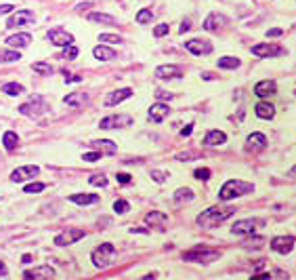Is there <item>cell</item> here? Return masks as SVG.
<instances>
[{
  "instance_id": "obj_34",
  "label": "cell",
  "mask_w": 296,
  "mask_h": 280,
  "mask_svg": "<svg viewBox=\"0 0 296 280\" xmlns=\"http://www.w3.org/2000/svg\"><path fill=\"white\" fill-rule=\"evenodd\" d=\"M216 66L223 68V70H237L239 68V59L237 57H221L216 61Z\"/></svg>"
},
{
  "instance_id": "obj_23",
  "label": "cell",
  "mask_w": 296,
  "mask_h": 280,
  "mask_svg": "<svg viewBox=\"0 0 296 280\" xmlns=\"http://www.w3.org/2000/svg\"><path fill=\"white\" fill-rule=\"evenodd\" d=\"M254 112H256L258 118H263V120H271V118L275 116V108H273V103H269V101H260V103H256Z\"/></svg>"
},
{
  "instance_id": "obj_42",
  "label": "cell",
  "mask_w": 296,
  "mask_h": 280,
  "mask_svg": "<svg viewBox=\"0 0 296 280\" xmlns=\"http://www.w3.org/2000/svg\"><path fill=\"white\" fill-rule=\"evenodd\" d=\"M193 177L197 181H208L210 179V169H206V166H204V169H195L193 171Z\"/></svg>"
},
{
  "instance_id": "obj_30",
  "label": "cell",
  "mask_w": 296,
  "mask_h": 280,
  "mask_svg": "<svg viewBox=\"0 0 296 280\" xmlns=\"http://www.w3.org/2000/svg\"><path fill=\"white\" fill-rule=\"evenodd\" d=\"M63 101H65L67 106H72V108H80V106H84V103L88 101V97L84 93H72V95H67Z\"/></svg>"
},
{
  "instance_id": "obj_31",
  "label": "cell",
  "mask_w": 296,
  "mask_h": 280,
  "mask_svg": "<svg viewBox=\"0 0 296 280\" xmlns=\"http://www.w3.org/2000/svg\"><path fill=\"white\" fill-rule=\"evenodd\" d=\"M88 19H90V22H97V23H107V25H116L118 23V19L107 15V13H90Z\"/></svg>"
},
{
  "instance_id": "obj_50",
  "label": "cell",
  "mask_w": 296,
  "mask_h": 280,
  "mask_svg": "<svg viewBox=\"0 0 296 280\" xmlns=\"http://www.w3.org/2000/svg\"><path fill=\"white\" fill-rule=\"evenodd\" d=\"M189 25H191V22H189V19H185V22H183V23H181V30H179V32H181V34H185V32H189V30H191V27H189Z\"/></svg>"
},
{
  "instance_id": "obj_24",
  "label": "cell",
  "mask_w": 296,
  "mask_h": 280,
  "mask_svg": "<svg viewBox=\"0 0 296 280\" xmlns=\"http://www.w3.org/2000/svg\"><path fill=\"white\" fill-rule=\"evenodd\" d=\"M93 145V148L97 150V152H101V154H116L118 152V145L114 143V141H109V139H101V141H93L90 143Z\"/></svg>"
},
{
  "instance_id": "obj_44",
  "label": "cell",
  "mask_w": 296,
  "mask_h": 280,
  "mask_svg": "<svg viewBox=\"0 0 296 280\" xmlns=\"http://www.w3.org/2000/svg\"><path fill=\"white\" fill-rule=\"evenodd\" d=\"M44 187H46L44 184H27L23 190H25V194H38V192L44 190Z\"/></svg>"
},
{
  "instance_id": "obj_55",
  "label": "cell",
  "mask_w": 296,
  "mask_h": 280,
  "mask_svg": "<svg viewBox=\"0 0 296 280\" xmlns=\"http://www.w3.org/2000/svg\"><path fill=\"white\" fill-rule=\"evenodd\" d=\"M0 276H6V265L0 263Z\"/></svg>"
},
{
  "instance_id": "obj_33",
  "label": "cell",
  "mask_w": 296,
  "mask_h": 280,
  "mask_svg": "<svg viewBox=\"0 0 296 280\" xmlns=\"http://www.w3.org/2000/svg\"><path fill=\"white\" fill-rule=\"evenodd\" d=\"M40 99H36V103H23V106L19 108L21 114H25V116H38L40 114Z\"/></svg>"
},
{
  "instance_id": "obj_54",
  "label": "cell",
  "mask_w": 296,
  "mask_h": 280,
  "mask_svg": "<svg viewBox=\"0 0 296 280\" xmlns=\"http://www.w3.org/2000/svg\"><path fill=\"white\" fill-rule=\"evenodd\" d=\"M202 78H204V80H214V76L210 74V72H202Z\"/></svg>"
},
{
  "instance_id": "obj_14",
  "label": "cell",
  "mask_w": 296,
  "mask_h": 280,
  "mask_svg": "<svg viewBox=\"0 0 296 280\" xmlns=\"http://www.w3.org/2000/svg\"><path fill=\"white\" fill-rule=\"evenodd\" d=\"M265 145H267V137L263 133H252L246 139V150L248 152H260V150H265Z\"/></svg>"
},
{
  "instance_id": "obj_15",
  "label": "cell",
  "mask_w": 296,
  "mask_h": 280,
  "mask_svg": "<svg viewBox=\"0 0 296 280\" xmlns=\"http://www.w3.org/2000/svg\"><path fill=\"white\" fill-rule=\"evenodd\" d=\"M225 25H227V17L218 15V13H210V15L206 17V22H204V30L216 32V30H221V27H225Z\"/></svg>"
},
{
  "instance_id": "obj_28",
  "label": "cell",
  "mask_w": 296,
  "mask_h": 280,
  "mask_svg": "<svg viewBox=\"0 0 296 280\" xmlns=\"http://www.w3.org/2000/svg\"><path fill=\"white\" fill-rule=\"evenodd\" d=\"M72 202H76V205H95V202H99V196L95 194H72V196H67Z\"/></svg>"
},
{
  "instance_id": "obj_47",
  "label": "cell",
  "mask_w": 296,
  "mask_h": 280,
  "mask_svg": "<svg viewBox=\"0 0 296 280\" xmlns=\"http://www.w3.org/2000/svg\"><path fill=\"white\" fill-rule=\"evenodd\" d=\"M166 177H168V175L164 171H151V179H156L158 184H164Z\"/></svg>"
},
{
  "instance_id": "obj_10",
  "label": "cell",
  "mask_w": 296,
  "mask_h": 280,
  "mask_svg": "<svg viewBox=\"0 0 296 280\" xmlns=\"http://www.w3.org/2000/svg\"><path fill=\"white\" fill-rule=\"evenodd\" d=\"M252 55H256V57H279V55H284V48L277 47V45H254L252 47Z\"/></svg>"
},
{
  "instance_id": "obj_19",
  "label": "cell",
  "mask_w": 296,
  "mask_h": 280,
  "mask_svg": "<svg viewBox=\"0 0 296 280\" xmlns=\"http://www.w3.org/2000/svg\"><path fill=\"white\" fill-rule=\"evenodd\" d=\"M225 141H227V135L223 131H208L206 137H204V145H208V148H216V145H223Z\"/></svg>"
},
{
  "instance_id": "obj_27",
  "label": "cell",
  "mask_w": 296,
  "mask_h": 280,
  "mask_svg": "<svg viewBox=\"0 0 296 280\" xmlns=\"http://www.w3.org/2000/svg\"><path fill=\"white\" fill-rule=\"evenodd\" d=\"M21 53L17 48H0V64H13V61H19Z\"/></svg>"
},
{
  "instance_id": "obj_3",
  "label": "cell",
  "mask_w": 296,
  "mask_h": 280,
  "mask_svg": "<svg viewBox=\"0 0 296 280\" xmlns=\"http://www.w3.org/2000/svg\"><path fill=\"white\" fill-rule=\"evenodd\" d=\"M218 257H221V251L208 249V247H195L191 251H187V253H183V259L191 263H212Z\"/></svg>"
},
{
  "instance_id": "obj_57",
  "label": "cell",
  "mask_w": 296,
  "mask_h": 280,
  "mask_svg": "<svg viewBox=\"0 0 296 280\" xmlns=\"http://www.w3.org/2000/svg\"><path fill=\"white\" fill-rule=\"evenodd\" d=\"M290 177H296V164H294L292 169H290Z\"/></svg>"
},
{
  "instance_id": "obj_53",
  "label": "cell",
  "mask_w": 296,
  "mask_h": 280,
  "mask_svg": "<svg viewBox=\"0 0 296 280\" xmlns=\"http://www.w3.org/2000/svg\"><path fill=\"white\" fill-rule=\"evenodd\" d=\"M80 80H82L80 76H72V74L65 72V82H80Z\"/></svg>"
},
{
  "instance_id": "obj_4",
  "label": "cell",
  "mask_w": 296,
  "mask_h": 280,
  "mask_svg": "<svg viewBox=\"0 0 296 280\" xmlns=\"http://www.w3.org/2000/svg\"><path fill=\"white\" fill-rule=\"evenodd\" d=\"M114 257H116V247L111 242H103L101 247L93 251V263L97 268H107Z\"/></svg>"
},
{
  "instance_id": "obj_37",
  "label": "cell",
  "mask_w": 296,
  "mask_h": 280,
  "mask_svg": "<svg viewBox=\"0 0 296 280\" xmlns=\"http://www.w3.org/2000/svg\"><path fill=\"white\" fill-rule=\"evenodd\" d=\"M151 19H153V13H151L149 9H141V11L137 13V23H141V25H143V23H149Z\"/></svg>"
},
{
  "instance_id": "obj_46",
  "label": "cell",
  "mask_w": 296,
  "mask_h": 280,
  "mask_svg": "<svg viewBox=\"0 0 296 280\" xmlns=\"http://www.w3.org/2000/svg\"><path fill=\"white\" fill-rule=\"evenodd\" d=\"M153 34H156L158 38L166 36V34H168V23H160V25H156V27H153Z\"/></svg>"
},
{
  "instance_id": "obj_22",
  "label": "cell",
  "mask_w": 296,
  "mask_h": 280,
  "mask_svg": "<svg viewBox=\"0 0 296 280\" xmlns=\"http://www.w3.org/2000/svg\"><path fill=\"white\" fill-rule=\"evenodd\" d=\"M168 112L170 110H168L166 103H153V106L149 108V120L151 122H162L168 116Z\"/></svg>"
},
{
  "instance_id": "obj_36",
  "label": "cell",
  "mask_w": 296,
  "mask_h": 280,
  "mask_svg": "<svg viewBox=\"0 0 296 280\" xmlns=\"http://www.w3.org/2000/svg\"><path fill=\"white\" fill-rule=\"evenodd\" d=\"M34 72L40 74V76H51L53 68H51V64H44V61H36V64H34Z\"/></svg>"
},
{
  "instance_id": "obj_2",
  "label": "cell",
  "mask_w": 296,
  "mask_h": 280,
  "mask_svg": "<svg viewBox=\"0 0 296 280\" xmlns=\"http://www.w3.org/2000/svg\"><path fill=\"white\" fill-rule=\"evenodd\" d=\"M250 192H254V184L242 181V179H229V181H225L223 187L218 190V200L229 202V200L239 198V196H246Z\"/></svg>"
},
{
  "instance_id": "obj_48",
  "label": "cell",
  "mask_w": 296,
  "mask_h": 280,
  "mask_svg": "<svg viewBox=\"0 0 296 280\" xmlns=\"http://www.w3.org/2000/svg\"><path fill=\"white\" fill-rule=\"evenodd\" d=\"M116 179H118V184H122V186H126V184H130V175L128 173H118L116 175Z\"/></svg>"
},
{
  "instance_id": "obj_21",
  "label": "cell",
  "mask_w": 296,
  "mask_h": 280,
  "mask_svg": "<svg viewBox=\"0 0 296 280\" xmlns=\"http://www.w3.org/2000/svg\"><path fill=\"white\" fill-rule=\"evenodd\" d=\"M32 43V34H15V36H9L6 38V45H9L11 48H25L27 45Z\"/></svg>"
},
{
  "instance_id": "obj_12",
  "label": "cell",
  "mask_w": 296,
  "mask_h": 280,
  "mask_svg": "<svg viewBox=\"0 0 296 280\" xmlns=\"http://www.w3.org/2000/svg\"><path fill=\"white\" fill-rule=\"evenodd\" d=\"M185 48L189 53H193V55H210L212 53V45L208 43V40H200V38H193V40H189V43H185Z\"/></svg>"
},
{
  "instance_id": "obj_40",
  "label": "cell",
  "mask_w": 296,
  "mask_h": 280,
  "mask_svg": "<svg viewBox=\"0 0 296 280\" xmlns=\"http://www.w3.org/2000/svg\"><path fill=\"white\" fill-rule=\"evenodd\" d=\"M99 40H101V43H111V45H122V38H120L118 34H101Z\"/></svg>"
},
{
  "instance_id": "obj_35",
  "label": "cell",
  "mask_w": 296,
  "mask_h": 280,
  "mask_svg": "<svg viewBox=\"0 0 296 280\" xmlns=\"http://www.w3.org/2000/svg\"><path fill=\"white\" fill-rule=\"evenodd\" d=\"M2 91L6 95H21L23 93V85H19V82H6L2 87Z\"/></svg>"
},
{
  "instance_id": "obj_45",
  "label": "cell",
  "mask_w": 296,
  "mask_h": 280,
  "mask_svg": "<svg viewBox=\"0 0 296 280\" xmlns=\"http://www.w3.org/2000/svg\"><path fill=\"white\" fill-rule=\"evenodd\" d=\"M101 158V152H88V154H82V160L84 163H95V160Z\"/></svg>"
},
{
  "instance_id": "obj_29",
  "label": "cell",
  "mask_w": 296,
  "mask_h": 280,
  "mask_svg": "<svg viewBox=\"0 0 296 280\" xmlns=\"http://www.w3.org/2000/svg\"><path fill=\"white\" fill-rule=\"evenodd\" d=\"M17 143H19V137H17V133H13V131H6L4 135H2V145H4V150L6 152H13L17 148Z\"/></svg>"
},
{
  "instance_id": "obj_26",
  "label": "cell",
  "mask_w": 296,
  "mask_h": 280,
  "mask_svg": "<svg viewBox=\"0 0 296 280\" xmlns=\"http://www.w3.org/2000/svg\"><path fill=\"white\" fill-rule=\"evenodd\" d=\"M145 221L149 223V226L162 228V226H166V223H168V215H166V213H160V211H151V213H147Z\"/></svg>"
},
{
  "instance_id": "obj_6",
  "label": "cell",
  "mask_w": 296,
  "mask_h": 280,
  "mask_svg": "<svg viewBox=\"0 0 296 280\" xmlns=\"http://www.w3.org/2000/svg\"><path fill=\"white\" fill-rule=\"evenodd\" d=\"M263 226H265V219H242V221H235L233 226H231V232L237 234V236H252Z\"/></svg>"
},
{
  "instance_id": "obj_17",
  "label": "cell",
  "mask_w": 296,
  "mask_h": 280,
  "mask_svg": "<svg viewBox=\"0 0 296 280\" xmlns=\"http://www.w3.org/2000/svg\"><path fill=\"white\" fill-rule=\"evenodd\" d=\"M130 95H132V89H118V91H114V93H109L107 97H105V106H118V103L128 99Z\"/></svg>"
},
{
  "instance_id": "obj_56",
  "label": "cell",
  "mask_w": 296,
  "mask_h": 280,
  "mask_svg": "<svg viewBox=\"0 0 296 280\" xmlns=\"http://www.w3.org/2000/svg\"><path fill=\"white\" fill-rule=\"evenodd\" d=\"M32 261V255H23V263H30Z\"/></svg>"
},
{
  "instance_id": "obj_49",
  "label": "cell",
  "mask_w": 296,
  "mask_h": 280,
  "mask_svg": "<svg viewBox=\"0 0 296 280\" xmlns=\"http://www.w3.org/2000/svg\"><path fill=\"white\" fill-rule=\"evenodd\" d=\"M284 34V30L281 27H273V30H267V36L269 38H277V36H281Z\"/></svg>"
},
{
  "instance_id": "obj_51",
  "label": "cell",
  "mask_w": 296,
  "mask_h": 280,
  "mask_svg": "<svg viewBox=\"0 0 296 280\" xmlns=\"http://www.w3.org/2000/svg\"><path fill=\"white\" fill-rule=\"evenodd\" d=\"M191 131H193V124H187V127H183L181 135H183V137H189V135H191Z\"/></svg>"
},
{
  "instance_id": "obj_38",
  "label": "cell",
  "mask_w": 296,
  "mask_h": 280,
  "mask_svg": "<svg viewBox=\"0 0 296 280\" xmlns=\"http://www.w3.org/2000/svg\"><path fill=\"white\" fill-rule=\"evenodd\" d=\"M260 244H265V238L263 236H254V238H248L242 247H246V249H260Z\"/></svg>"
},
{
  "instance_id": "obj_7",
  "label": "cell",
  "mask_w": 296,
  "mask_h": 280,
  "mask_svg": "<svg viewBox=\"0 0 296 280\" xmlns=\"http://www.w3.org/2000/svg\"><path fill=\"white\" fill-rule=\"evenodd\" d=\"M294 242H296V238L294 236H275V238H271V251H275L277 255H288L290 251L294 249Z\"/></svg>"
},
{
  "instance_id": "obj_41",
  "label": "cell",
  "mask_w": 296,
  "mask_h": 280,
  "mask_svg": "<svg viewBox=\"0 0 296 280\" xmlns=\"http://www.w3.org/2000/svg\"><path fill=\"white\" fill-rule=\"evenodd\" d=\"M128 209H130V205L126 200H116L114 202V211L118 213V215H122V213H128Z\"/></svg>"
},
{
  "instance_id": "obj_25",
  "label": "cell",
  "mask_w": 296,
  "mask_h": 280,
  "mask_svg": "<svg viewBox=\"0 0 296 280\" xmlns=\"http://www.w3.org/2000/svg\"><path fill=\"white\" fill-rule=\"evenodd\" d=\"M93 55H95V59L99 61H111V59H116V51L114 48H107V47H95L93 48Z\"/></svg>"
},
{
  "instance_id": "obj_13",
  "label": "cell",
  "mask_w": 296,
  "mask_h": 280,
  "mask_svg": "<svg viewBox=\"0 0 296 280\" xmlns=\"http://www.w3.org/2000/svg\"><path fill=\"white\" fill-rule=\"evenodd\" d=\"M32 22H34V13L23 9V11H17L15 15H11L9 22H6V25H9V27H21V25L32 23Z\"/></svg>"
},
{
  "instance_id": "obj_8",
  "label": "cell",
  "mask_w": 296,
  "mask_h": 280,
  "mask_svg": "<svg viewBox=\"0 0 296 280\" xmlns=\"http://www.w3.org/2000/svg\"><path fill=\"white\" fill-rule=\"evenodd\" d=\"M48 40L57 47L74 45V36L67 30H63V27H53V30H48Z\"/></svg>"
},
{
  "instance_id": "obj_52",
  "label": "cell",
  "mask_w": 296,
  "mask_h": 280,
  "mask_svg": "<svg viewBox=\"0 0 296 280\" xmlns=\"http://www.w3.org/2000/svg\"><path fill=\"white\" fill-rule=\"evenodd\" d=\"M11 11H15L11 4H2V6H0V15H6V13H11Z\"/></svg>"
},
{
  "instance_id": "obj_9",
  "label": "cell",
  "mask_w": 296,
  "mask_h": 280,
  "mask_svg": "<svg viewBox=\"0 0 296 280\" xmlns=\"http://www.w3.org/2000/svg\"><path fill=\"white\" fill-rule=\"evenodd\" d=\"M40 173V169L36 164H27V166H19L11 173V181H15V184H21V181H27V179H34L36 175Z\"/></svg>"
},
{
  "instance_id": "obj_5",
  "label": "cell",
  "mask_w": 296,
  "mask_h": 280,
  "mask_svg": "<svg viewBox=\"0 0 296 280\" xmlns=\"http://www.w3.org/2000/svg\"><path fill=\"white\" fill-rule=\"evenodd\" d=\"M132 124V116L128 114H111L107 118H103L99 122V129L103 131H114V129H124V127H130Z\"/></svg>"
},
{
  "instance_id": "obj_11",
  "label": "cell",
  "mask_w": 296,
  "mask_h": 280,
  "mask_svg": "<svg viewBox=\"0 0 296 280\" xmlns=\"http://www.w3.org/2000/svg\"><path fill=\"white\" fill-rule=\"evenodd\" d=\"M80 238H84V230H65V232H61L55 238V244L57 247H69V244L78 242Z\"/></svg>"
},
{
  "instance_id": "obj_43",
  "label": "cell",
  "mask_w": 296,
  "mask_h": 280,
  "mask_svg": "<svg viewBox=\"0 0 296 280\" xmlns=\"http://www.w3.org/2000/svg\"><path fill=\"white\" fill-rule=\"evenodd\" d=\"M88 184L90 186H101V187H105V186H107V179H105V175H93V177H90L88 179Z\"/></svg>"
},
{
  "instance_id": "obj_1",
  "label": "cell",
  "mask_w": 296,
  "mask_h": 280,
  "mask_svg": "<svg viewBox=\"0 0 296 280\" xmlns=\"http://www.w3.org/2000/svg\"><path fill=\"white\" fill-rule=\"evenodd\" d=\"M235 213V209L233 207H210L206 209L202 215H197V226H202V228H216V226H221L223 221H227L231 215Z\"/></svg>"
},
{
  "instance_id": "obj_16",
  "label": "cell",
  "mask_w": 296,
  "mask_h": 280,
  "mask_svg": "<svg viewBox=\"0 0 296 280\" xmlns=\"http://www.w3.org/2000/svg\"><path fill=\"white\" fill-rule=\"evenodd\" d=\"M275 91H277V85L273 80H260L254 87V95L260 97V99H267V97L275 95Z\"/></svg>"
},
{
  "instance_id": "obj_39",
  "label": "cell",
  "mask_w": 296,
  "mask_h": 280,
  "mask_svg": "<svg viewBox=\"0 0 296 280\" xmlns=\"http://www.w3.org/2000/svg\"><path fill=\"white\" fill-rule=\"evenodd\" d=\"M61 57H63V59H76V57H78V47H74V45H67L65 48H63Z\"/></svg>"
},
{
  "instance_id": "obj_32",
  "label": "cell",
  "mask_w": 296,
  "mask_h": 280,
  "mask_svg": "<svg viewBox=\"0 0 296 280\" xmlns=\"http://www.w3.org/2000/svg\"><path fill=\"white\" fill-rule=\"evenodd\" d=\"M191 200H195V194L189 187H181V190L174 192V202H191Z\"/></svg>"
},
{
  "instance_id": "obj_20",
  "label": "cell",
  "mask_w": 296,
  "mask_h": 280,
  "mask_svg": "<svg viewBox=\"0 0 296 280\" xmlns=\"http://www.w3.org/2000/svg\"><path fill=\"white\" fill-rule=\"evenodd\" d=\"M25 278H34V280H38V278H53L55 276V270L51 268V265H38V268H34V270H27Z\"/></svg>"
},
{
  "instance_id": "obj_18",
  "label": "cell",
  "mask_w": 296,
  "mask_h": 280,
  "mask_svg": "<svg viewBox=\"0 0 296 280\" xmlns=\"http://www.w3.org/2000/svg\"><path fill=\"white\" fill-rule=\"evenodd\" d=\"M156 78H160V80L181 78V68L179 66H160L156 70Z\"/></svg>"
}]
</instances>
